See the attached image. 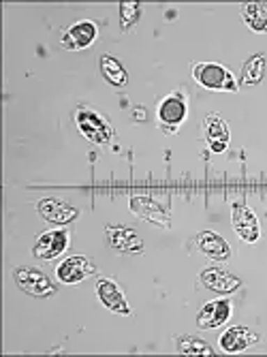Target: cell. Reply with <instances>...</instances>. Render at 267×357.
Here are the masks:
<instances>
[{"mask_svg": "<svg viewBox=\"0 0 267 357\" xmlns=\"http://www.w3.org/2000/svg\"><path fill=\"white\" fill-rule=\"evenodd\" d=\"M75 124L79 128V133L96 146H107L112 142L114 131L109 120L90 107H79L75 112Z\"/></svg>", "mask_w": 267, "mask_h": 357, "instance_id": "cell-1", "label": "cell"}, {"mask_svg": "<svg viewBox=\"0 0 267 357\" xmlns=\"http://www.w3.org/2000/svg\"><path fill=\"white\" fill-rule=\"evenodd\" d=\"M192 77L199 86H204L208 90H218V92H236L238 90V82L233 77V73L216 62L194 64Z\"/></svg>", "mask_w": 267, "mask_h": 357, "instance_id": "cell-2", "label": "cell"}, {"mask_svg": "<svg viewBox=\"0 0 267 357\" xmlns=\"http://www.w3.org/2000/svg\"><path fill=\"white\" fill-rule=\"evenodd\" d=\"M13 280L24 294L32 298H52L56 294V284L41 270L35 268H15Z\"/></svg>", "mask_w": 267, "mask_h": 357, "instance_id": "cell-3", "label": "cell"}, {"mask_svg": "<svg viewBox=\"0 0 267 357\" xmlns=\"http://www.w3.org/2000/svg\"><path fill=\"white\" fill-rule=\"evenodd\" d=\"M188 103L182 92H174L158 105V122L165 128V133H178L180 124L186 120Z\"/></svg>", "mask_w": 267, "mask_h": 357, "instance_id": "cell-4", "label": "cell"}, {"mask_svg": "<svg viewBox=\"0 0 267 357\" xmlns=\"http://www.w3.org/2000/svg\"><path fill=\"white\" fill-rule=\"evenodd\" d=\"M105 240L120 255H144V240L137 236L132 227L109 225L105 227Z\"/></svg>", "mask_w": 267, "mask_h": 357, "instance_id": "cell-5", "label": "cell"}, {"mask_svg": "<svg viewBox=\"0 0 267 357\" xmlns=\"http://www.w3.org/2000/svg\"><path fill=\"white\" fill-rule=\"evenodd\" d=\"M130 212L152 222V225H158L162 227V229H169L171 227V216L167 214V210L152 197H148V195H135V197H130Z\"/></svg>", "mask_w": 267, "mask_h": 357, "instance_id": "cell-6", "label": "cell"}, {"mask_svg": "<svg viewBox=\"0 0 267 357\" xmlns=\"http://www.w3.org/2000/svg\"><path fill=\"white\" fill-rule=\"evenodd\" d=\"M231 222H233V229H236L238 238L254 244L261 238V225L257 214L246 206V204H236L231 210Z\"/></svg>", "mask_w": 267, "mask_h": 357, "instance_id": "cell-7", "label": "cell"}, {"mask_svg": "<svg viewBox=\"0 0 267 357\" xmlns=\"http://www.w3.org/2000/svg\"><path fill=\"white\" fill-rule=\"evenodd\" d=\"M69 231L64 229H52V231H45L43 236H39L35 248H32V255L37 259H43V261H54L58 259L66 248H69Z\"/></svg>", "mask_w": 267, "mask_h": 357, "instance_id": "cell-8", "label": "cell"}, {"mask_svg": "<svg viewBox=\"0 0 267 357\" xmlns=\"http://www.w3.org/2000/svg\"><path fill=\"white\" fill-rule=\"evenodd\" d=\"M98 37V28L94 22L90 20H84V22H77L73 24L69 30L64 32L62 39H60V45L69 52H79V50H86L94 43V39Z\"/></svg>", "mask_w": 267, "mask_h": 357, "instance_id": "cell-9", "label": "cell"}, {"mask_svg": "<svg viewBox=\"0 0 267 357\" xmlns=\"http://www.w3.org/2000/svg\"><path fill=\"white\" fill-rule=\"evenodd\" d=\"M92 274H96V266L86 257H69L56 268V276L64 284H77Z\"/></svg>", "mask_w": 267, "mask_h": 357, "instance_id": "cell-10", "label": "cell"}, {"mask_svg": "<svg viewBox=\"0 0 267 357\" xmlns=\"http://www.w3.org/2000/svg\"><path fill=\"white\" fill-rule=\"evenodd\" d=\"M96 296H98V300H101V304L107 310H112L116 314H124V317L130 314V306H128V302H126V298L122 294V289L112 278H98Z\"/></svg>", "mask_w": 267, "mask_h": 357, "instance_id": "cell-11", "label": "cell"}, {"mask_svg": "<svg viewBox=\"0 0 267 357\" xmlns=\"http://www.w3.org/2000/svg\"><path fill=\"white\" fill-rule=\"evenodd\" d=\"M37 210L41 214L43 220L54 222V225H66V222H73L79 216V210L69 206L62 199L56 197H45L37 204Z\"/></svg>", "mask_w": 267, "mask_h": 357, "instance_id": "cell-12", "label": "cell"}, {"mask_svg": "<svg viewBox=\"0 0 267 357\" xmlns=\"http://www.w3.org/2000/svg\"><path fill=\"white\" fill-rule=\"evenodd\" d=\"M231 319V302L229 300H214L206 304L197 314L199 330H216Z\"/></svg>", "mask_w": 267, "mask_h": 357, "instance_id": "cell-13", "label": "cell"}, {"mask_svg": "<svg viewBox=\"0 0 267 357\" xmlns=\"http://www.w3.org/2000/svg\"><path fill=\"white\" fill-rule=\"evenodd\" d=\"M201 282L206 289L214 291V294H220V296H229L233 291H238L242 287V280L238 276L229 274L227 270L222 268H210L201 274Z\"/></svg>", "mask_w": 267, "mask_h": 357, "instance_id": "cell-14", "label": "cell"}, {"mask_svg": "<svg viewBox=\"0 0 267 357\" xmlns=\"http://www.w3.org/2000/svg\"><path fill=\"white\" fill-rule=\"evenodd\" d=\"M204 133H206V139H208L212 152H224L227 150L231 133H229V124L220 116H216V114L206 116Z\"/></svg>", "mask_w": 267, "mask_h": 357, "instance_id": "cell-15", "label": "cell"}, {"mask_svg": "<svg viewBox=\"0 0 267 357\" xmlns=\"http://www.w3.org/2000/svg\"><path fill=\"white\" fill-rule=\"evenodd\" d=\"M194 242H197L199 252H204L206 257L214 259V261H227L231 257V246L227 244V240H222L214 231H201L194 238Z\"/></svg>", "mask_w": 267, "mask_h": 357, "instance_id": "cell-16", "label": "cell"}, {"mask_svg": "<svg viewBox=\"0 0 267 357\" xmlns=\"http://www.w3.org/2000/svg\"><path fill=\"white\" fill-rule=\"evenodd\" d=\"M259 342V336L252 334L248 328L236 326L229 328L222 336H220V349L224 353H242L244 349H248L250 344Z\"/></svg>", "mask_w": 267, "mask_h": 357, "instance_id": "cell-17", "label": "cell"}, {"mask_svg": "<svg viewBox=\"0 0 267 357\" xmlns=\"http://www.w3.org/2000/svg\"><path fill=\"white\" fill-rule=\"evenodd\" d=\"M101 73L116 88H124L128 84V73L116 56H109V54L101 56Z\"/></svg>", "mask_w": 267, "mask_h": 357, "instance_id": "cell-18", "label": "cell"}, {"mask_svg": "<svg viewBox=\"0 0 267 357\" xmlns=\"http://www.w3.org/2000/svg\"><path fill=\"white\" fill-rule=\"evenodd\" d=\"M265 69H267L265 54L250 56V60L244 64V69H242V84L244 86H259L265 77Z\"/></svg>", "mask_w": 267, "mask_h": 357, "instance_id": "cell-19", "label": "cell"}, {"mask_svg": "<svg viewBox=\"0 0 267 357\" xmlns=\"http://www.w3.org/2000/svg\"><path fill=\"white\" fill-rule=\"evenodd\" d=\"M242 17L252 32L267 35V9L259 3H248L242 7Z\"/></svg>", "mask_w": 267, "mask_h": 357, "instance_id": "cell-20", "label": "cell"}, {"mask_svg": "<svg viewBox=\"0 0 267 357\" xmlns=\"http://www.w3.org/2000/svg\"><path fill=\"white\" fill-rule=\"evenodd\" d=\"M176 347H178V353H182V355H192V357H210V355H214V351H212V347L208 342L192 338V336H180L176 340Z\"/></svg>", "mask_w": 267, "mask_h": 357, "instance_id": "cell-21", "label": "cell"}, {"mask_svg": "<svg viewBox=\"0 0 267 357\" xmlns=\"http://www.w3.org/2000/svg\"><path fill=\"white\" fill-rule=\"evenodd\" d=\"M142 17V5L139 3H122L120 5V24L122 30H130Z\"/></svg>", "mask_w": 267, "mask_h": 357, "instance_id": "cell-22", "label": "cell"}, {"mask_svg": "<svg viewBox=\"0 0 267 357\" xmlns=\"http://www.w3.org/2000/svg\"><path fill=\"white\" fill-rule=\"evenodd\" d=\"M135 118H137V120H146V109H144V107H137V109H135Z\"/></svg>", "mask_w": 267, "mask_h": 357, "instance_id": "cell-23", "label": "cell"}]
</instances>
